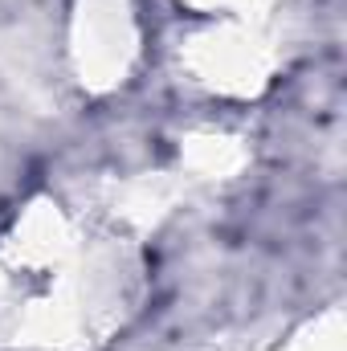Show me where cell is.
Here are the masks:
<instances>
[{
    "label": "cell",
    "mask_w": 347,
    "mask_h": 351,
    "mask_svg": "<svg viewBox=\"0 0 347 351\" xmlns=\"http://www.w3.org/2000/svg\"><path fill=\"white\" fill-rule=\"evenodd\" d=\"M131 265L119 241L78 233L53 213L45 225L12 229L0 245V323L37 348H94L131 315Z\"/></svg>",
    "instance_id": "1"
}]
</instances>
